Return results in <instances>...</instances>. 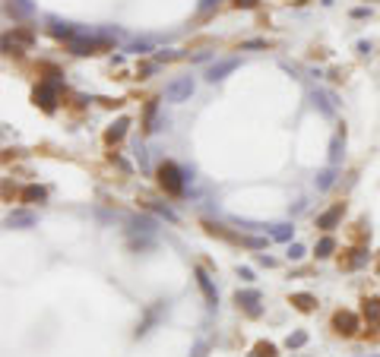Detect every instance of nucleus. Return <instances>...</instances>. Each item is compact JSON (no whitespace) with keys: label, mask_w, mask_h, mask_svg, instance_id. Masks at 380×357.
<instances>
[{"label":"nucleus","mask_w":380,"mask_h":357,"mask_svg":"<svg viewBox=\"0 0 380 357\" xmlns=\"http://www.w3.org/2000/svg\"><path fill=\"white\" fill-rule=\"evenodd\" d=\"M333 247H336V243H333V237L320 240V247H317V256H330V253H333Z\"/></svg>","instance_id":"obj_12"},{"label":"nucleus","mask_w":380,"mask_h":357,"mask_svg":"<svg viewBox=\"0 0 380 357\" xmlns=\"http://www.w3.org/2000/svg\"><path fill=\"white\" fill-rule=\"evenodd\" d=\"M124 127H127V120H117V124H114V127H111L108 133H105V139H108V143H114V139H120V136H124Z\"/></svg>","instance_id":"obj_10"},{"label":"nucleus","mask_w":380,"mask_h":357,"mask_svg":"<svg viewBox=\"0 0 380 357\" xmlns=\"http://www.w3.org/2000/svg\"><path fill=\"white\" fill-rule=\"evenodd\" d=\"M365 316H368V323L380 326V297H371V300H365Z\"/></svg>","instance_id":"obj_6"},{"label":"nucleus","mask_w":380,"mask_h":357,"mask_svg":"<svg viewBox=\"0 0 380 357\" xmlns=\"http://www.w3.org/2000/svg\"><path fill=\"white\" fill-rule=\"evenodd\" d=\"M22 199H25V203H41V199H45V190H41V187H29V190H22Z\"/></svg>","instance_id":"obj_8"},{"label":"nucleus","mask_w":380,"mask_h":357,"mask_svg":"<svg viewBox=\"0 0 380 357\" xmlns=\"http://www.w3.org/2000/svg\"><path fill=\"white\" fill-rule=\"evenodd\" d=\"M238 303H244V307L254 313V316L260 313V310H257V294H254V291H250V294H238Z\"/></svg>","instance_id":"obj_9"},{"label":"nucleus","mask_w":380,"mask_h":357,"mask_svg":"<svg viewBox=\"0 0 380 357\" xmlns=\"http://www.w3.org/2000/svg\"><path fill=\"white\" fill-rule=\"evenodd\" d=\"M254 357H276V348L266 345V342H260V345L254 348Z\"/></svg>","instance_id":"obj_11"},{"label":"nucleus","mask_w":380,"mask_h":357,"mask_svg":"<svg viewBox=\"0 0 380 357\" xmlns=\"http://www.w3.org/2000/svg\"><path fill=\"white\" fill-rule=\"evenodd\" d=\"M339 218H342V206H333V209H330V212H326V215H320V221H317V228L330 231V228H333V224L339 221Z\"/></svg>","instance_id":"obj_5"},{"label":"nucleus","mask_w":380,"mask_h":357,"mask_svg":"<svg viewBox=\"0 0 380 357\" xmlns=\"http://www.w3.org/2000/svg\"><path fill=\"white\" fill-rule=\"evenodd\" d=\"M190 92H193V82H190V79H181V82H175V85L168 89V98H171V101H181V98H187Z\"/></svg>","instance_id":"obj_3"},{"label":"nucleus","mask_w":380,"mask_h":357,"mask_svg":"<svg viewBox=\"0 0 380 357\" xmlns=\"http://www.w3.org/2000/svg\"><path fill=\"white\" fill-rule=\"evenodd\" d=\"M159 184L165 187L171 196H181V193H184V177H181L178 164H171V161L162 164V168H159Z\"/></svg>","instance_id":"obj_1"},{"label":"nucleus","mask_w":380,"mask_h":357,"mask_svg":"<svg viewBox=\"0 0 380 357\" xmlns=\"http://www.w3.org/2000/svg\"><path fill=\"white\" fill-rule=\"evenodd\" d=\"M35 101L45 111H54V85H41V89L35 92Z\"/></svg>","instance_id":"obj_4"},{"label":"nucleus","mask_w":380,"mask_h":357,"mask_svg":"<svg viewBox=\"0 0 380 357\" xmlns=\"http://www.w3.org/2000/svg\"><path fill=\"white\" fill-rule=\"evenodd\" d=\"M288 256H291V259H298V256H304V247H298V243H295V247H291V250H288Z\"/></svg>","instance_id":"obj_15"},{"label":"nucleus","mask_w":380,"mask_h":357,"mask_svg":"<svg viewBox=\"0 0 380 357\" xmlns=\"http://www.w3.org/2000/svg\"><path fill=\"white\" fill-rule=\"evenodd\" d=\"M333 326H336V332H342V335H355L358 319L352 316L349 310H342V313H336V316H333Z\"/></svg>","instance_id":"obj_2"},{"label":"nucleus","mask_w":380,"mask_h":357,"mask_svg":"<svg viewBox=\"0 0 380 357\" xmlns=\"http://www.w3.org/2000/svg\"><path fill=\"white\" fill-rule=\"evenodd\" d=\"M196 278H200V285H203V291H206V297H209L215 303V294H212V285H209V278H206L203 272H196Z\"/></svg>","instance_id":"obj_13"},{"label":"nucleus","mask_w":380,"mask_h":357,"mask_svg":"<svg viewBox=\"0 0 380 357\" xmlns=\"http://www.w3.org/2000/svg\"><path fill=\"white\" fill-rule=\"evenodd\" d=\"M32 215H10V224H29Z\"/></svg>","instance_id":"obj_14"},{"label":"nucleus","mask_w":380,"mask_h":357,"mask_svg":"<svg viewBox=\"0 0 380 357\" xmlns=\"http://www.w3.org/2000/svg\"><path fill=\"white\" fill-rule=\"evenodd\" d=\"M291 303H295L298 310H314V297H310V294H295V297H291Z\"/></svg>","instance_id":"obj_7"},{"label":"nucleus","mask_w":380,"mask_h":357,"mask_svg":"<svg viewBox=\"0 0 380 357\" xmlns=\"http://www.w3.org/2000/svg\"><path fill=\"white\" fill-rule=\"evenodd\" d=\"M235 3H238V6H254L257 0H235Z\"/></svg>","instance_id":"obj_17"},{"label":"nucleus","mask_w":380,"mask_h":357,"mask_svg":"<svg viewBox=\"0 0 380 357\" xmlns=\"http://www.w3.org/2000/svg\"><path fill=\"white\" fill-rule=\"evenodd\" d=\"M291 345H304V335H301V332L291 335V338H288V348H291Z\"/></svg>","instance_id":"obj_16"}]
</instances>
